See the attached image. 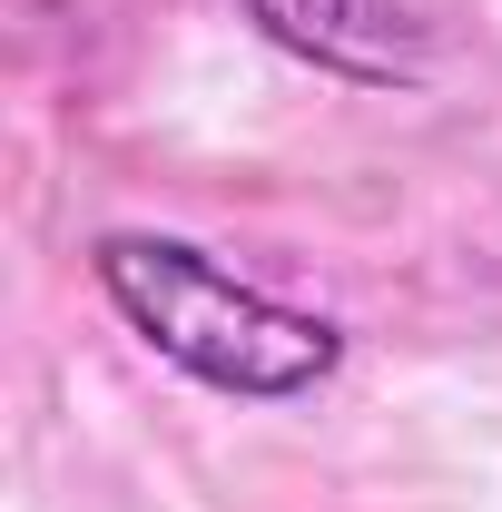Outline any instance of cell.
Listing matches in <instances>:
<instances>
[{
  "mask_svg": "<svg viewBox=\"0 0 502 512\" xmlns=\"http://www.w3.org/2000/svg\"><path fill=\"white\" fill-rule=\"evenodd\" d=\"M89 276L99 296L119 306V325L178 365L207 394H237V404H286V394H315V384L345 365V325L315 316V306H286L266 296L256 276L217 266L197 237H158V227H109L89 247Z\"/></svg>",
  "mask_w": 502,
  "mask_h": 512,
  "instance_id": "1",
  "label": "cell"
},
{
  "mask_svg": "<svg viewBox=\"0 0 502 512\" xmlns=\"http://www.w3.org/2000/svg\"><path fill=\"white\" fill-rule=\"evenodd\" d=\"M276 50H296L325 79L355 89H414L434 69V20L424 0H237Z\"/></svg>",
  "mask_w": 502,
  "mask_h": 512,
  "instance_id": "2",
  "label": "cell"
}]
</instances>
